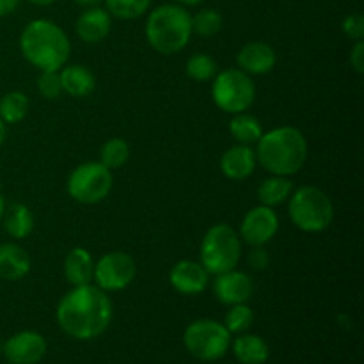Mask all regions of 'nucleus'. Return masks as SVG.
Instances as JSON below:
<instances>
[{"instance_id": "nucleus-37", "label": "nucleus", "mask_w": 364, "mask_h": 364, "mask_svg": "<svg viewBox=\"0 0 364 364\" xmlns=\"http://www.w3.org/2000/svg\"><path fill=\"white\" fill-rule=\"evenodd\" d=\"M6 123H4L2 119H0V146L4 144V141H6Z\"/></svg>"}, {"instance_id": "nucleus-17", "label": "nucleus", "mask_w": 364, "mask_h": 364, "mask_svg": "<svg viewBox=\"0 0 364 364\" xmlns=\"http://www.w3.org/2000/svg\"><path fill=\"white\" fill-rule=\"evenodd\" d=\"M110 27H112V20H110L109 11L96 6L84 11L77 20V34L85 43L103 41L109 36Z\"/></svg>"}, {"instance_id": "nucleus-35", "label": "nucleus", "mask_w": 364, "mask_h": 364, "mask_svg": "<svg viewBox=\"0 0 364 364\" xmlns=\"http://www.w3.org/2000/svg\"><path fill=\"white\" fill-rule=\"evenodd\" d=\"M18 2H20V0H0V18L13 13L18 7Z\"/></svg>"}, {"instance_id": "nucleus-2", "label": "nucleus", "mask_w": 364, "mask_h": 364, "mask_svg": "<svg viewBox=\"0 0 364 364\" xmlns=\"http://www.w3.org/2000/svg\"><path fill=\"white\" fill-rule=\"evenodd\" d=\"M256 160L276 176H291L308 160V141L294 127H281L267 132L256 142Z\"/></svg>"}, {"instance_id": "nucleus-30", "label": "nucleus", "mask_w": 364, "mask_h": 364, "mask_svg": "<svg viewBox=\"0 0 364 364\" xmlns=\"http://www.w3.org/2000/svg\"><path fill=\"white\" fill-rule=\"evenodd\" d=\"M223 28V14L217 9H201L192 18V32H198L199 36H215Z\"/></svg>"}, {"instance_id": "nucleus-34", "label": "nucleus", "mask_w": 364, "mask_h": 364, "mask_svg": "<svg viewBox=\"0 0 364 364\" xmlns=\"http://www.w3.org/2000/svg\"><path fill=\"white\" fill-rule=\"evenodd\" d=\"M350 66L354 68L358 73H364V41L355 43V46L352 48L350 53Z\"/></svg>"}, {"instance_id": "nucleus-26", "label": "nucleus", "mask_w": 364, "mask_h": 364, "mask_svg": "<svg viewBox=\"0 0 364 364\" xmlns=\"http://www.w3.org/2000/svg\"><path fill=\"white\" fill-rule=\"evenodd\" d=\"M100 162L107 167V169H119L130 159V146L124 139H110L105 144L102 146V151H100Z\"/></svg>"}, {"instance_id": "nucleus-32", "label": "nucleus", "mask_w": 364, "mask_h": 364, "mask_svg": "<svg viewBox=\"0 0 364 364\" xmlns=\"http://www.w3.org/2000/svg\"><path fill=\"white\" fill-rule=\"evenodd\" d=\"M343 32L350 39H355V41H361L364 38V18L363 14H348L343 20Z\"/></svg>"}, {"instance_id": "nucleus-14", "label": "nucleus", "mask_w": 364, "mask_h": 364, "mask_svg": "<svg viewBox=\"0 0 364 364\" xmlns=\"http://www.w3.org/2000/svg\"><path fill=\"white\" fill-rule=\"evenodd\" d=\"M169 281L176 291L183 295L203 294L208 287L210 274L205 267L192 259H181L171 269Z\"/></svg>"}, {"instance_id": "nucleus-6", "label": "nucleus", "mask_w": 364, "mask_h": 364, "mask_svg": "<svg viewBox=\"0 0 364 364\" xmlns=\"http://www.w3.org/2000/svg\"><path fill=\"white\" fill-rule=\"evenodd\" d=\"M242 256L240 235L230 224H215L206 231L201 244V265L208 274L228 272L237 269Z\"/></svg>"}, {"instance_id": "nucleus-31", "label": "nucleus", "mask_w": 364, "mask_h": 364, "mask_svg": "<svg viewBox=\"0 0 364 364\" xmlns=\"http://www.w3.org/2000/svg\"><path fill=\"white\" fill-rule=\"evenodd\" d=\"M38 89L43 98L55 100L63 92V84H60L59 71H41V77L38 80Z\"/></svg>"}, {"instance_id": "nucleus-25", "label": "nucleus", "mask_w": 364, "mask_h": 364, "mask_svg": "<svg viewBox=\"0 0 364 364\" xmlns=\"http://www.w3.org/2000/svg\"><path fill=\"white\" fill-rule=\"evenodd\" d=\"M28 98L21 91H9L0 98V119L6 124H16L27 116Z\"/></svg>"}, {"instance_id": "nucleus-5", "label": "nucleus", "mask_w": 364, "mask_h": 364, "mask_svg": "<svg viewBox=\"0 0 364 364\" xmlns=\"http://www.w3.org/2000/svg\"><path fill=\"white\" fill-rule=\"evenodd\" d=\"M290 219L306 233L327 230L334 219V205L318 187H301L290 196Z\"/></svg>"}, {"instance_id": "nucleus-12", "label": "nucleus", "mask_w": 364, "mask_h": 364, "mask_svg": "<svg viewBox=\"0 0 364 364\" xmlns=\"http://www.w3.org/2000/svg\"><path fill=\"white\" fill-rule=\"evenodd\" d=\"M2 352L11 364H38L46 354V340L36 331H20L4 341Z\"/></svg>"}, {"instance_id": "nucleus-40", "label": "nucleus", "mask_w": 364, "mask_h": 364, "mask_svg": "<svg viewBox=\"0 0 364 364\" xmlns=\"http://www.w3.org/2000/svg\"><path fill=\"white\" fill-rule=\"evenodd\" d=\"M4 210H6V203H4V198L0 196V220H2L4 217Z\"/></svg>"}, {"instance_id": "nucleus-4", "label": "nucleus", "mask_w": 364, "mask_h": 364, "mask_svg": "<svg viewBox=\"0 0 364 364\" xmlns=\"http://www.w3.org/2000/svg\"><path fill=\"white\" fill-rule=\"evenodd\" d=\"M192 36V16L176 4H166L151 11L146 21V38L153 50L173 55L188 45Z\"/></svg>"}, {"instance_id": "nucleus-27", "label": "nucleus", "mask_w": 364, "mask_h": 364, "mask_svg": "<svg viewBox=\"0 0 364 364\" xmlns=\"http://www.w3.org/2000/svg\"><path fill=\"white\" fill-rule=\"evenodd\" d=\"M109 14L121 20H134L142 16L151 6V0H105Z\"/></svg>"}, {"instance_id": "nucleus-41", "label": "nucleus", "mask_w": 364, "mask_h": 364, "mask_svg": "<svg viewBox=\"0 0 364 364\" xmlns=\"http://www.w3.org/2000/svg\"><path fill=\"white\" fill-rule=\"evenodd\" d=\"M2 347H4V343H2V341H0V352H2Z\"/></svg>"}, {"instance_id": "nucleus-24", "label": "nucleus", "mask_w": 364, "mask_h": 364, "mask_svg": "<svg viewBox=\"0 0 364 364\" xmlns=\"http://www.w3.org/2000/svg\"><path fill=\"white\" fill-rule=\"evenodd\" d=\"M230 132L238 144L251 146L259 141V137L263 135V127L258 121V117L251 116V114L240 112L235 114V117L231 119Z\"/></svg>"}, {"instance_id": "nucleus-20", "label": "nucleus", "mask_w": 364, "mask_h": 364, "mask_svg": "<svg viewBox=\"0 0 364 364\" xmlns=\"http://www.w3.org/2000/svg\"><path fill=\"white\" fill-rule=\"evenodd\" d=\"M233 354L238 363L242 364H265L270 358V348L263 338L256 334H244L231 341Z\"/></svg>"}, {"instance_id": "nucleus-28", "label": "nucleus", "mask_w": 364, "mask_h": 364, "mask_svg": "<svg viewBox=\"0 0 364 364\" xmlns=\"http://www.w3.org/2000/svg\"><path fill=\"white\" fill-rule=\"evenodd\" d=\"M187 70L188 78L196 82H206L210 78L215 77L217 73V63L212 55L208 53H196L191 59L187 60Z\"/></svg>"}, {"instance_id": "nucleus-21", "label": "nucleus", "mask_w": 364, "mask_h": 364, "mask_svg": "<svg viewBox=\"0 0 364 364\" xmlns=\"http://www.w3.org/2000/svg\"><path fill=\"white\" fill-rule=\"evenodd\" d=\"M59 77L60 84H63V91H66L73 98L89 96L96 87V78L91 73V70H87L85 66H78V64L60 68Z\"/></svg>"}, {"instance_id": "nucleus-19", "label": "nucleus", "mask_w": 364, "mask_h": 364, "mask_svg": "<svg viewBox=\"0 0 364 364\" xmlns=\"http://www.w3.org/2000/svg\"><path fill=\"white\" fill-rule=\"evenodd\" d=\"M64 276L73 287L91 283L95 276V262L91 252L84 247L71 249L64 259Z\"/></svg>"}, {"instance_id": "nucleus-13", "label": "nucleus", "mask_w": 364, "mask_h": 364, "mask_svg": "<svg viewBox=\"0 0 364 364\" xmlns=\"http://www.w3.org/2000/svg\"><path fill=\"white\" fill-rule=\"evenodd\" d=\"M255 284L249 274L233 269L228 272L219 274L213 283V294L217 301L226 306L245 304L252 297Z\"/></svg>"}, {"instance_id": "nucleus-36", "label": "nucleus", "mask_w": 364, "mask_h": 364, "mask_svg": "<svg viewBox=\"0 0 364 364\" xmlns=\"http://www.w3.org/2000/svg\"><path fill=\"white\" fill-rule=\"evenodd\" d=\"M75 2L78 4V6H84V7H95L98 6L102 0H75Z\"/></svg>"}, {"instance_id": "nucleus-11", "label": "nucleus", "mask_w": 364, "mask_h": 364, "mask_svg": "<svg viewBox=\"0 0 364 364\" xmlns=\"http://www.w3.org/2000/svg\"><path fill=\"white\" fill-rule=\"evenodd\" d=\"M279 230V217L270 206H255L245 213L240 224V238L249 245H265L276 237Z\"/></svg>"}, {"instance_id": "nucleus-39", "label": "nucleus", "mask_w": 364, "mask_h": 364, "mask_svg": "<svg viewBox=\"0 0 364 364\" xmlns=\"http://www.w3.org/2000/svg\"><path fill=\"white\" fill-rule=\"evenodd\" d=\"M31 4H34V6H50V4H53L55 0H28Z\"/></svg>"}, {"instance_id": "nucleus-29", "label": "nucleus", "mask_w": 364, "mask_h": 364, "mask_svg": "<svg viewBox=\"0 0 364 364\" xmlns=\"http://www.w3.org/2000/svg\"><path fill=\"white\" fill-rule=\"evenodd\" d=\"M252 309L247 304H235L230 306V311L226 313L224 318V327L230 331V334H242L252 326Z\"/></svg>"}, {"instance_id": "nucleus-38", "label": "nucleus", "mask_w": 364, "mask_h": 364, "mask_svg": "<svg viewBox=\"0 0 364 364\" xmlns=\"http://www.w3.org/2000/svg\"><path fill=\"white\" fill-rule=\"evenodd\" d=\"M178 4H183V6H198V4L205 2V0H176Z\"/></svg>"}, {"instance_id": "nucleus-18", "label": "nucleus", "mask_w": 364, "mask_h": 364, "mask_svg": "<svg viewBox=\"0 0 364 364\" xmlns=\"http://www.w3.org/2000/svg\"><path fill=\"white\" fill-rule=\"evenodd\" d=\"M31 270V256L16 244L0 245V279L20 281Z\"/></svg>"}, {"instance_id": "nucleus-33", "label": "nucleus", "mask_w": 364, "mask_h": 364, "mask_svg": "<svg viewBox=\"0 0 364 364\" xmlns=\"http://www.w3.org/2000/svg\"><path fill=\"white\" fill-rule=\"evenodd\" d=\"M247 263L255 270H265L267 267L270 265L269 252H267L265 249H263V245H255V249H252V251L249 252Z\"/></svg>"}, {"instance_id": "nucleus-1", "label": "nucleus", "mask_w": 364, "mask_h": 364, "mask_svg": "<svg viewBox=\"0 0 364 364\" xmlns=\"http://www.w3.org/2000/svg\"><path fill=\"white\" fill-rule=\"evenodd\" d=\"M112 320V302L98 287H75L57 306V323L73 340L87 341L102 336Z\"/></svg>"}, {"instance_id": "nucleus-16", "label": "nucleus", "mask_w": 364, "mask_h": 364, "mask_svg": "<svg viewBox=\"0 0 364 364\" xmlns=\"http://www.w3.org/2000/svg\"><path fill=\"white\" fill-rule=\"evenodd\" d=\"M256 151L247 144H237L228 149L220 159V171L230 180L242 181L256 169Z\"/></svg>"}, {"instance_id": "nucleus-23", "label": "nucleus", "mask_w": 364, "mask_h": 364, "mask_svg": "<svg viewBox=\"0 0 364 364\" xmlns=\"http://www.w3.org/2000/svg\"><path fill=\"white\" fill-rule=\"evenodd\" d=\"M291 191H294V183L288 180V176H276L274 174L258 187V199L262 205L274 208V206L287 201L291 196Z\"/></svg>"}, {"instance_id": "nucleus-22", "label": "nucleus", "mask_w": 364, "mask_h": 364, "mask_svg": "<svg viewBox=\"0 0 364 364\" xmlns=\"http://www.w3.org/2000/svg\"><path fill=\"white\" fill-rule=\"evenodd\" d=\"M4 228L13 238H27L34 230V215L28 206L21 203H13L7 210H4Z\"/></svg>"}, {"instance_id": "nucleus-3", "label": "nucleus", "mask_w": 364, "mask_h": 364, "mask_svg": "<svg viewBox=\"0 0 364 364\" xmlns=\"http://www.w3.org/2000/svg\"><path fill=\"white\" fill-rule=\"evenodd\" d=\"M20 48L25 59L41 71H59L70 59L66 32L50 20H34L23 28Z\"/></svg>"}, {"instance_id": "nucleus-10", "label": "nucleus", "mask_w": 364, "mask_h": 364, "mask_svg": "<svg viewBox=\"0 0 364 364\" xmlns=\"http://www.w3.org/2000/svg\"><path fill=\"white\" fill-rule=\"evenodd\" d=\"M137 276V265L130 255L121 251L102 256L95 265V279L103 291H119L130 287Z\"/></svg>"}, {"instance_id": "nucleus-8", "label": "nucleus", "mask_w": 364, "mask_h": 364, "mask_svg": "<svg viewBox=\"0 0 364 364\" xmlns=\"http://www.w3.org/2000/svg\"><path fill=\"white\" fill-rule=\"evenodd\" d=\"M215 105L228 114H240L251 109L256 98L255 82L251 75L242 70H226L215 77L212 87Z\"/></svg>"}, {"instance_id": "nucleus-7", "label": "nucleus", "mask_w": 364, "mask_h": 364, "mask_svg": "<svg viewBox=\"0 0 364 364\" xmlns=\"http://www.w3.org/2000/svg\"><path fill=\"white\" fill-rule=\"evenodd\" d=\"M183 345L192 358L205 363L219 361L231 345L230 331L217 320H196L185 329Z\"/></svg>"}, {"instance_id": "nucleus-15", "label": "nucleus", "mask_w": 364, "mask_h": 364, "mask_svg": "<svg viewBox=\"0 0 364 364\" xmlns=\"http://www.w3.org/2000/svg\"><path fill=\"white\" fill-rule=\"evenodd\" d=\"M238 66L247 75H265L274 70L277 63V55L274 48L267 43L252 41L242 46L237 55Z\"/></svg>"}, {"instance_id": "nucleus-9", "label": "nucleus", "mask_w": 364, "mask_h": 364, "mask_svg": "<svg viewBox=\"0 0 364 364\" xmlns=\"http://www.w3.org/2000/svg\"><path fill=\"white\" fill-rule=\"evenodd\" d=\"M112 191V173L102 162L80 164L68 178V192L82 205H96Z\"/></svg>"}]
</instances>
